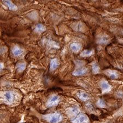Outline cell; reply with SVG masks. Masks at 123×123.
Masks as SVG:
<instances>
[{
    "label": "cell",
    "instance_id": "1",
    "mask_svg": "<svg viewBox=\"0 0 123 123\" xmlns=\"http://www.w3.org/2000/svg\"><path fill=\"white\" fill-rule=\"evenodd\" d=\"M44 118L50 123H58L61 122L62 117L58 113H54L45 115Z\"/></svg>",
    "mask_w": 123,
    "mask_h": 123
},
{
    "label": "cell",
    "instance_id": "2",
    "mask_svg": "<svg viewBox=\"0 0 123 123\" xmlns=\"http://www.w3.org/2000/svg\"><path fill=\"white\" fill-rule=\"evenodd\" d=\"M89 122V118L86 114H82L72 121L73 123H88Z\"/></svg>",
    "mask_w": 123,
    "mask_h": 123
},
{
    "label": "cell",
    "instance_id": "3",
    "mask_svg": "<svg viewBox=\"0 0 123 123\" xmlns=\"http://www.w3.org/2000/svg\"><path fill=\"white\" fill-rule=\"evenodd\" d=\"M59 101V97L58 96L54 95L48 100L47 105L48 107H53L58 104Z\"/></svg>",
    "mask_w": 123,
    "mask_h": 123
},
{
    "label": "cell",
    "instance_id": "4",
    "mask_svg": "<svg viewBox=\"0 0 123 123\" xmlns=\"http://www.w3.org/2000/svg\"><path fill=\"white\" fill-rule=\"evenodd\" d=\"M100 86H101V88L102 89V91L103 93L109 92L111 90V86L106 80L102 81L101 83H100Z\"/></svg>",
    "mask_w": 123,
    "mask_h": 123
},
{
    "label": "cell",
    "instance_id": "5",
    "mask_svg": "<svg viewBox=\"0 0 123 123\" xmlns=\"http://www.w3.org/2000/svg\"><path fill=\"white\" fill-rule=\"evenodd\" d=\"M105 73L112 79H117L118 77V74L117 73V72L113 71V70H107V71H106Z\"/></svg>",
    "mask_w": 123,
    "mask_h": 123
},
{
    "label": "cell",
    "instance_id": "6",
    "mask_svg": "<svg viewBox=\"0 0 123 123\" xmlns=\"http://www.w3.org/2000/svg\"><path fill=\"white\" fill-rule=\"evenodd\" d=\"M109 38L107 35H102L100 36L98 39V43L100 44H107L108 43Z\"/></svg>",
    "mask_w": 123,
    "mask_h": 123
},
{
    "label": "cell",
    "instance_id": "7",
    "mask_svg": "<svg viewBox=\"0 0 123 123\" xmlns=\"http://www.w3.org/2000/svg\"><path fill=\"white\" fill-rule=\"evenodd\" d=\"M78 96L81 100H82L83 101H87L90 98L89 95L86 92L83 91L79 92L78 93Z\"/></svg>",
    "mask_w": 123,
    "mask_h": 123
},
{
    "label": "cell",
    "instance_id": "8",
    "mask_svg": "<svg viewBox=\"0 0 123 123\" xmlns=\"http://www.w3.org/2000/svg\"><path fill=\"white\" fill-rule=\"evenodd\" d=\"M70 48H71V50L73 52L77 53L79 52L80 49L81 48V45L77 43H73L70 45Z\"/></svg>",
    "mask_w": 123,
    "mask_h": 123
},
{
    "label": "cell",
    "instance_id": "9",
    "mask_svg": "<svg viewBox=\"0 0 123 123\" xmlns=\"http://www.w3.org/2000/svg\"><path fill=\"white\" fill-rule=\"evenodd\" d=\"M87 72V70L85 68H83V69H79L77 70H75L72 73V75H75V76H78V75H83L84 74H86Z\"/></svg>",
    "mask_w": 123,
    "mask_h": 123
},
{
    "label": "cell",
    "instance_id": "10",
    "mask_svg": "<svg viewBox=\"0 0 123 123\" xmlns=\"http://www.w3.org/2000/svg\"><path fill=\"white\" fill-rule=\"evenodd\" d=\"M5 3V5H7L8 8L11 11H16L17 10V7L15 5L14 3H13L12 2L10 1H3Z\"/></svg>",
    "mask_w": 123,
    "mask_h": 123
},
{
    "label": "cell",
    "instance_id": "11",
    "mask_svg": "<svg viewBox=\"0 0 123 123\" xmlns=\"http://www.w3.org/2000/svg\"><path fill=\"white\" fill-rule=\"evenodd\" d=\"M22 50L18 47H14L12 49V53L14 54V55L16 56H18L21 55L22 54Z\"/></svg>",
    "mask_w": 123,
    "mask_h": 123
},
{
    "label": "cell",
    "instance_id": "12",
    "mask_svg": "<svg viewBox=\"0 0 123 123\" xmlns=\"http://www.w3.org/2000/svg\"><path fill=\"white\" fill-rule=\"evenodd\" d=\"M58 66V60L56 59H54L50 61V70H55L56 69Z\"/></svg>",
    "mask_w": 123,
    "mask_h": 123
},
{
    "label": "cell",
    "instance_id": "13",
    "mask_svg": "<svg viewBox=\"0 0 123 123\" xmlns=\"http://www.w3.org/2000/svg\"><path fill=\"white\" fill-rule=\"evenodd\" d=\"M5 99L7 100V101L9 102H12L13 100V98H14V96H13V94L11 92H6L5 94Z\"/></svg>",
    "mask_w": 123,
    "mask_h": 123
},
{
    "label": "cell",
    "instance_id": "14",
    "mask_svg": "<svg viewBox=\"0 0 123 123\" xmlns=\"http://www.w3.org/2000/svg\"><path fill=\"white\" fill-rule=\"evenodd\" d=\"M45 30V28L42 24H37L35 27V31L37 32H43Z\"/></svg>",
    "mask_w": 123,
    "mask_h": 123
},
{
    "label": "cell",
    "instance_id": "15",
    "mask_svg": "<svg viewBox=\"0 0 123 123\" xmlns=\"http://www.w3.org/2000/svg\"><path fill=\"white\" fill-rule=\"evenodd\" d=\"M92 72H93L94 74L99 73L100 67L96 62H94V63L92 64Z\"/></svg>",
    "mask_w": 123,
    "mask_h": 123
},
{
    "label": "cell",
    "instance_id": "16",
    "mask_svg": "<svg viewBox=\"0 0 123 123\" xmlns=\"http://www.w3.org/2000/svg\"><path fill=\"white\" fill-rule=\"evenodd\" d=\"M78 112V109L75 108H70L69 110L67 111V113L69 114V115H71V116H74V115H75V114H77Z\"/></svg>",
    "mask_w": 123,
    "mask_h": 123
},
{
    "label": "cell",
    "instance_id": "17",
    "mask_svg": "<svg viewBox=\"0 0 123 123\" xmlns=\"http://www.w3.org/2000/svg\"><path fill=\"white\" fill-rule=\"evenodd\" d=\"M92 51L89 50H84V51L81 53L80 56H83V57H85V56H89L91 55L92 54Z\"/></svg>",
    "mask_w": 123,
    "mask_h": 123
},
{
    "label": "cell",
    "instance_id": "18",
    "mask_svg": "<svg viewBox=\"0 0 123 123\" xmlns=\"http://www.w3.org/2000/svg\"><path fill=\"white\" fill-rule=\"evenodd\" d=\"M97 105L98 107L101 108H105L106 106L105 102L102 99H99L98 100L97 102Z\"/></svg>",
    "mask_w": 123,
    "mask_h": 123
},
{
    "label": "cell",
    "instance_id": "19",
    "mask_svg": "<svg viewBox=\"0 0 123 123\" xmlns=\"http://www.w3.org/2000/svg\"><path fill=\"white\" fill-rule=\"evenodd\" d=\"M26 64L25 63H21L18 65V70L19 72H22L25 69Z\"/></svg>",
    "mask_w": 123,
    "mask_h": 123
}]
</instances>
